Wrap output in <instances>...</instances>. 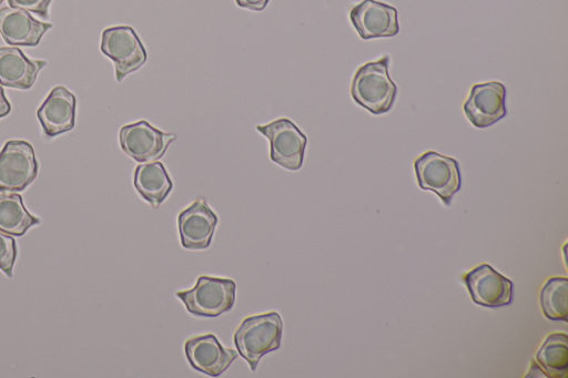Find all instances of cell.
Segmentation results:
<instances>
[{
	"instance_id": "cell-23",
	"label": "cell",
	"mask_w": 568,
	"mask_h": 378,
	"mask_svg": "<svg viewBox=\"0 0 568 378\" xmlns=\"http://www.w3.org/2000/svg\"><path fill=\"white\" fill-rule=\"evenodd\" d=\"M270 0H235L240 8L248 9L252 11H262L266 8Z\"/></svg>"
},
{
	"instance_id": "cell-20",
	"label": "cell",
	"mask_w": 568,
	"mask_h": 378,
	"mask_svg": "<svg viewBox=\"0 0 568 378\" xmlns=\"http://www.w3.org/2000/svg\"><path fill=\"white\" fill-rule=\"evenodd\" d=\"M540 306L544 315L551 320H568V279L549 278L540 290Z\"/></svg>"
},
{
	"instance_id": "cell-22",
	"label": "cell",
	"mask_w": 568,
	"mask_h": 378,
	"mask_svg": "<svg viewBox=\"0 0 568 378\" xmlns=\"http://www.w3.org/2000/svg\"><path fill=\"white\" fill-rule=\"evenodd\" d=\"M12 8L33 12L41 18H49V6L52 0H7Z\"/></svg>"
},
{
	"instance_id": "cell-16",
	"label": "cell",
	"mask_w": 568,
	"mask_h": 378,
	"mask_svg": "<svg viewBox=\"0 0 568 378\" xmlns=\"http://www.w3.org/2000/svg\"><path fill=\"white\" fill-rule=\"evenodd\" d=\"M45 64L43 60L27 58L16 47H0V83L20 90L30 89Z\"/></svg>"
},
{
	"instance_id": "cell-24",
	"label": "cell",
	"mask_w": 568,
	"mask_h": 378,
	"mask_svg": "<svg viewBox=\"0 0 568 378\" xmlns=\"http://www.w3.org/2000/svg\"><path fill=\"white\" fill-rule=\"evenodd\" d=\"M11 111V105L4 95L3 89L0 86V118L8 115Z\"/></svg>"
},
{
	"instance_id": "cell-8",
	"label": "cell",
	"mask_w": 568,
	"mask_h": 378,
	"mask_svg": "<svg viewBox=\"0 0 568 378\" xmlns=\"http://www.w3.org/2000/svg\"><path fill=\"white\" fill-rule=\"evenodd\" d=\"M37 174L38 162L32 145L23 140L6 142L0 151V191H23Z\"/></svg>"
},
{
	"instance_id": "cell-4",
	"label": "cell",
	"mask_w": 568,
	"mask_h": 378,
	"mask_svg": "<svg viewBox=\"0 0 568 378\" xmlns=\"http://www.w3.org/2000/svg\"><path fill=\"white\" fill-rule=\"evenodd\" d=\"M418 186L436 193L445 205H449L460 190L462 175L457 160L427 151L414 162Z\"/></svg>"
},
{
	"instance_id": "cell-19",
	"label": "cell",
	"mask_w": 568,
	"mask_h": 378,
	"mask_svg": "<svg viewBox=\"0 0 568 378\" xmlns=\"http://www.w3.org/2000/svg\"><path fill=\"white\" fill-rule=\"evenodd\" d=\"M536 359L548 377L568 376V337L564 333L550 334L539 350Z\"/></svg>"
},
{
	"instance_id": "cell-12",
	"label": "cell",
	"mask_w": 568,
	"mask_h": 378,
	"mask_svg": "<svg viewBox=\"0 0 568 378\" xmlns=\"http://www.w3.org/2000/svg\"><path fill=\"white\" fill-rule=\"evenodd\" d=\"M219 217L204 198H199L178 216L181 245L199 251L210 246Z\"/></svg>"
},
{
	"instance_id": "cell-11",
	"label": "cell",
	"mask_w": 568,
	"mask_h": 378,
	"mask_svg": "<svg viewBox=\"0 0 568 378\" xmlns=\"http://www.w3.org/2000/svg\"><path fill=\"white\" fill-rule=\"evenodd\" d=\"M184 353L193 369L211 377L222 375L239 356L234 349L224 347L213 334L186 339Z\"/></svg>"
},
{
	"instance_id": "cell-7",
	"label": "cell",
	"mask_w": 568,
	"mask_h": 378,
	"mask_svg": "<svg viewBox=\"0 0 568 378\" xmlns=\"http://www.w3.org/2000/svg\"><path fill=\"white\" fill-rule=\"evenodd\" d=\"M175 139L174 133L163 132L145 120L125 124L119 131L122 151L136 162L161 159Z\"/></svg>"
},
{
	"instance_id": "cell-15",
	"label": "cell",
	"mask_w": 568,
	"mask_h": 378,
	"mask_svg": "<svg viewBox=\"0 0 568 378\" xmlns=\"http://www.w3.org/2000/svg\"><path fill=\"white\" fill-rule=\"evenodd\" d=\"M51 23L36 20L28 11L3 7L0 9V34L11 45L36 47Z\"/></svg>"
},
{
	"instance_id": "cell-2",
	"label": "cell",
	"mask_w": 568,
	"mask_h": 378,
	"mask_svg": "<svg viewBox=\"0 0 568 378\" xmlns=\"http://www.w3.org/2000/svg\"><path fill=\"white\" fill-rule=\"evenodd\" d=\"M388 65L389 57L384 55L362 65L352 80V98L373 114L388 112L397 94V86L388 74Z\"/></svg>"
},
{
	"instance_id": "cell-17",
	"label": "cell",
	"mask_w": 568,
	"mask_h": 378,
	"mask_svg": "<svg viewBox=\"0 0 568 378\" xmlns=\"http://www.w3.org/2000/svg\"><path fill=\"white\" fill-rule=\"evenodd\" d=\"M133 184L139 195L152 207H159L173 188L165 166L158 161L139 164L134 170Z\"/></svg>"
},
{
	"instance_id": "cell-14",
	"label": "cell",
	"mask_w": 568,
	"mask_h": 378,
	"mask_svg": "<svg viewBox=\"0 0 568 378\" xmlns=\"http://www.w3.org/2000/svg\"><path fill=\"white\" fill-rule=\"evenodd\" d=\"M75 96L64 86L53 88L37 112L43 133L53 137L74 127Z\"/></svg>"
},
{
	"instance_id": "cell-1",
	"label": "cell",
	"mask_w": 568,
	"mask_h": 378,
	"mask_svg": "<svg viewBox=\"0 0 568 378\" xmlns=\"http://www.w3.org/2000/svg\"><path fill=\"white\" fill-rule=\"evenodd\" d=\"M282 317L276 311L253 315L242 320L233 335L237 354L254 371L261 358L281 347Z\"/></svg>"
},
{
	"instance_id": "cell-13",
	"label": "cell",
	"mask_w": 568,
	"mask_h": 378,
	"mask_svg": "<svg viewBox=\"0 0 568 378\" xmlns=\"http://www.w3.org/2000/svg\"><path fill=\"white\" fill-rule=\"evenodd\" d=\"M349 19L364 40L394 37L399 31L397 10L376 0H363L352 8Z\"/></svg>"
},
{
	"instance_id": "cell-5",
	"label": "cell",
	"mask_w": 568,
	"mask_h": 378,
	"mask_svg": "<svg viewBox=\"0 0 568 378\" xmlns=\"http://www.w3.org/2000/svg\"><path fill=\"white\" fill-rule=\"evenodd\" d=\"M257 132L268 140L270 159L288 171H298L304 161L306 135L287 118L256 125Z\"/></svg>"
},
{
	"instance_id": "cell-9",
	"label": "cell",
	"mask_w": 568,
	"mask_h": 378,
	"mask_svg": "<svg viewBox=\"0 0 568 378\" xmlns=\"http://www.w3.org/2000/svg\"><path fill=\"white\" fill-rule=\"evenodd\" d=\"M463 109L468 121L476 127L495 124L507 114L505 85L498 81L473 85Z\"/></svg>"
},
{
	"instance_id": "cell-6",
	"label": "cell",
	"mask_w": 568,
	"mask_h": 378,
	"mask_svg": "<svg viewBox=\"0 0 568 378\" xmlns=\"http://www.w3.org/2000/svg\"><path fill=\"white\" fill-rule=\"evenodd\" d=\"M101 52L114 63L115 79L121 82L148 60V52L132 27L116 25L103 30Z\"/></svg>"
},
{
	"instance_id": "cell-21",
	"label": "cell",
	"mask_w": 568,
	"mask_h": 378,
	"mask_svg": "<svg viewBox=\"0 0 568 378\" xmlns=\"http://www.w3.org/2000/svg\"><path fill=\"white\" fill-rule=\"evenodd\" d=\"M17 257V245L12 236L0 231V269L8 277L12 276V268Z\"/></svg>"
},
{
	"instance_id": "cell-10",
	"label": "cell",
	"mask_w": 568,
	"mask_h": 378,
	"mask_svg": "<svg viewBox=\"0 0 568 378\" xmlns=\"http://www.w3.org/2000/svg\"><path fill=\"white\" fill-rule=\"evenodd\" d=\"M473 302L484 307H501L513 300V283L489 264H480L464 276Z\"/></svg>"
},
{
	"instance_id": "cell-25",
	"label": "cell",
	"mask_w": 568,
	"mask_h": 378,
	"mask_svg": "<svg viewBox=\"0 0 568 378\" xmlns=\"http://www.w3.org/2000/svg\"><path fill=\"white\" fill-rule=\"evenodd\" d=\"M3 0H0V4L2 3Z\"/></svg>"
},
{
	"instance_id": "cell-3",
	"label": "cell",
	"mask_w": 568,
	"mask_h": 378,
	"mask_svg": "<svg viewBox=\"0 0 568 378\" xmlns=\"http://www.w3.org/2000/svg\"><path fill=\"white\" fill-rule=\"evenodd\" d=\"M235 293L236 284L233 279L203 275L196 279L193 288L178 290L175 296L190 314L214 318L232 309Z\"/></svg>"
},
{
	"instance_id": "cell-18",
	"label": "cell",
	"mask_w": 568,
	"mask_h": 378,
	"mask_svg": "<svg viewBox=\"0 0 568 378\" xmlns=\"http://www.w3.org/2000/svg\"><path fill=\"white\" fill-rule=\"evenodd\" d=\"M40 219L31 215L19 194L0 191V231L9 235L22 236Z\"/></svg>"
}]
</instances>
